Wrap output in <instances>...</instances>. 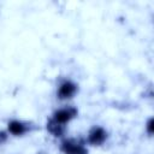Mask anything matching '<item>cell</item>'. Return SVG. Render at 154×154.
<instances>
[{
	"instance_id": "3957f363",
	"label": "cell",
	"mask_w": 154,
	"mask_h": 154,
	"mask_svg": "<svg viewBox=\"0 0 154 154\" xmlns=\"http://www.w3.org/2000/svg\"><path fill=\"white\" fill-rule=\"evenodd\" d=\"M77 113H78V111H77L76 107H73V106H66V107H63V108L57 109L53 113L52 118L55 122H58V123H60L63 125H66L70 120H72L73 118L77 117Z\"/></svg>"
},
{
	"instance_id": "7a4b0ae2",
	"label": "cell",
	"mask_w": 154,
	"mask_h": 154,
	"mask_svg": "<svg viewBox=\"0 0 154 154\" xmlns=\"http://www.w3.org/2000/svg\"><path fill=\"white\" fill-rule=\"evenodd\" d=\"M37 126L30 122H23V120H10L7 124V130L11 135L13 136H23L28 132H31L34 130H36Z\"/></svg>"
},
{
	"instance_id": "277c9868",
	"label": "cell",
	"mask_w": 154,
	"mask_h": 154,
	"mask_svg": "<svg viewBox=\"0 0 154 154\" xmlns=\"http://www.w3.org/2000/svg\"><path fill=\"white\" fill-rule=\"evenodd\" d=\"M77 91H78V85L70 79H65L59 84L57 96L59 100H69L72 99L77 94Z\"/></svg>"
},
{
	"instance_id": "52a82bcc",
	"label": "cell",
	"mask_w": 154,
	"mask_h": 154,
	"mask_svg": "<svg viewBox=\"0 0 154 154\" xmlns=\"http://www.w3.org/2000/svg\"><path fill=\"white\" fill-rule=\"evenodd\" d=\"M146 131H147V134L149 136L153 135V132H154V119L153 118H149L148 119V122L146 124Z\"/></svg>"
},
{
	"instance_id": "8992f818",
	"label": "cell",
	"mask_w": 154,
	"mask_h": 154,
	"mask_svg": "<svg viewBox=\"0 0 154 154\" xmlns=\"http://www.w3.org/2000/svg\"><path fill=\"white\" fill-rule=\"evenodd\" d=\"M47 130L54 137H63L65 131H66V125H63V124L55 122L53 118H51L47 122Z\"/></svg>"
},
{
	"instance_id": "ba28073f",
	"label": "cell",
	"mask_w": 154,
	"mask_h": 154,
	"mask_svg": "<svg viewBox=\"0 0 154 154\" xmlns=\"http://www.w3.org/2000/svg\"><path fill=\"white\" fill-rule=\"evenodd\" d=\"M7 138H8L7 132H6V131L0 130V146H1V144H4V143L7 141Z\"/></svg>"
},
{
	"instance_id": "6da1fadb",
	"label": "cell",
	"mask_w": 154,
	"mask_h": 154,
	"mask_svg": "<svg viewBox=\"0 0 154 154\" xmlns=\"http://www.w3.org/2000/svg\"><path fill=\"white\" fill-rule=\"evenodd\" d=\"M60 150L64 154H88L84 142L79 138H65L60 143Z\"/></svg>"
},
{
	"instance_id": "5b68a950",
	"label": "cell",
	"mask_w": 154,
	"mask_h": 154,
	"mask_svg": "<svg viewBox=\"0 0 154 154\" xmlns=\"http://www.w3.org/2000/svg\"><path fill=\"white\" fill-rule=\"evenodd\" d=\"M107 137H108V134L102 126L94 125L88 132L87 141L91 146H101V144H103L106 142Z\"/></svg>"
}]
</instances>
